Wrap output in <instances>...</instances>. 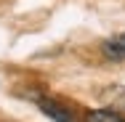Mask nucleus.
<instances>
[{"label": "nucleus", "instance_id": "f257e3e1", "mask_svg": "<svg viewBox=\"0 0 125 122\" xmlns=\"http://www.w3.org/2000/svg\"><path fill=\"white\" fill-rule=\"evenodd\" d=\"M104 56H106V58H115V61L125 58V35L106 40V43H104Z\"/></svg>", "mask_w": 125, "mask_h": 122}, {"label": "nucleus", "instance_id": "f03ea898", "mask_svg": "<svg viewBox=\"0 0 125 122\" xmlns=\"http://www.w3.org/2000/svg\"><path fill=\"white\" fill-rule=\"evenodd\" d=\"M40 109H43L48 117H53L56 122H75L72 114H67V109H61V106H56V103H51V101H40Z\"/></svg>", "mask_w": 125, "mask_h": 122}, {"label": "nucleus", "instance_id": "7ed1b4c3", "mask_svg": "<svg viewBox=\"0 0 125 122\" xmlns=\"http://www.w3.org/2000/svg\"><path fill=\"white\" fill-rule=\"evenodd\" d=\"M88 122H125V120L112 109H99V112H88Z\"/></svg>", "mask_w": 125, "mask_h": 122}, {"label": "nucleus", "instance_id": "20e7f679", "mask_svg": "<svg viewBox=\"0 0 125 122\" xmlns=\"http://www.w3.org/2000/svg\"><path fill=\"white\" fill-rule=\"evenodd\" d=\"M106 98L112 101V109L117 114H125V88H109Z\"/></svg>", "mask_w": 125, "mask_h": 122}]
</instances>
